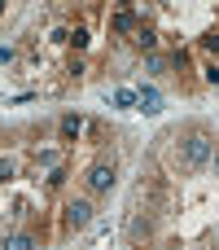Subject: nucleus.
<instances>
[{"mask_svg": "<svg viewBox=\"0 0 219 250\" xmlns=\"http://www.w3.org/2000/svg\"><path fill=\"white\" fill-rule=\"evenodd\" d=\"M145 66H149V75H158V70H162V66H167V62H162V57H158V53H149V62H145Z\"/></svg>", "mask_w": 219, "mask_h": 250, "instance_id": "13", "label": "nucleus"}, {"mask_svg": "<svg viewBox=\"0 0 219 250\" xmlns=\"http://www.w3.org/2000/svg\"><path fill=\"white\" fill-rule=\"evenodd\" d=\"M13 57H18V48H13V44H0V66H9Z\"/></svg>", "mask_w": 219, "mask_h": 250, "instance_id": "12", "label": "nucleus"}, {"mask_svg": "<svg viewBox=\"0 0 219 250\" xmlns=\"http://www.w3.org/2000/svg\"><path fill=\"white\" fill-rule=\"evenodd\" d=\"M202 48H206V53H219V31H206V35H202Z\"/></svg>", "mask_w": 219, "mask_h": 250, "instance_id": "11", "label": "nucleus"}, {"mask_svg": "<svg viewBox=\"0 0 219 250\" xmlns=\"http://www.w3.org/2000/svg\"><path fill=\"white\" fill-rule=\"evenodd\" d=\"M136 44H140L145 53H154V48H158V35H154V26H140V31H136Z\"/></svg>", "mask_w": 219, "mask_h": 250, "instance_id": "6", "label": "nucleus"}, {"mask_svg": "<svg viewBox=\"0 0 219 250\" xmlns=\"http://www.w3.org/2000/svg\"><path fill=\"white\" fill-rule=\"evenodd\" d=\"M114 180H119V167H114V158H97L88 171H83V185H88V198H105L110 189H114Z\"/></svg>", "mask_w": 219, "mask_h": 250, "instance_id": "2", "label": "nucleus"}, {"mask_svg": "<svg viewBox=\"0 0 219 250\" xmlns=\"http://www.w3.org/2000/svg\"><path fill=\"white\" fill-rule=\"evenodd\" d=\"M136 110L140 114H162V92L158 88H140L136 92Z\"/></svg>", "mask_w": 219, "mask_h": 250, "instance_id": "4", "label": "nucleus"}, {"mask_svg": "<svg viewBox=\"0 0 219 250\" xmlns=\"http://www.w3.org/2000/svg\"><path fill=\"white\" fill-rule=\"evenodd\" d=\"M4 250H35V237H26V233H13V237L4 242Z\"/></svg>", "mask_w": 219, "mask_h": 250, "instance_id": "7", "label": "nucleus"}, {"mask_svg": "<svg viewBox=\"0 0 219 250\" xmlns=\"http://www.w3.org/2000/svg\"><path fill=\"white\" fill-rule=\"evenodd\" d=\"M202 75H206V83H219V66H206Z\"/></svg>", "mask_w": 219, "mask_h": 250, "instance_id": "15", "label": "nucleus"}, {"mask_svg": "<svg viewBox=\"0 0 219 250\" xmlns=\"http://www.w3.org/2000/svg\"><path fill=\"white\" fill-rule=\"evenodd\" d=\"M211 158H215V136H211L206 127H189V132L180 136V163H184L189 171H202Z\"/></svg>", "mask_w": 219, "mask_h": 250, "instance_id": "1", "label": "nucleus"}, {"mask_svg": "<svg viewBox=\"0 0 219 250\" xmlns=\"http://www.w3.org/2000/svg\"><path fill=\"white\" fill-rule=\"evenodd\" d=\"M132 26H136V13H132V9H123V13L114 18V31H132Z\"/></svg>", "mask_w": 219, "mask_h": 250, "instance_id": "9", "label": "nucleus"}, {"mask_svg": "<svg viewBox=\"0 0 219 250\" xmlns=\"http://www.w3.org/2000/svg\"><path fill=\"white\" fill-rule=\"evenodd\" d=\"M110 101H114V105H123V110H136V92H127V88H123V92H114Z\"/></svg>", "mask_w": 219, "mask_h": 250, "instance_id": "10", "label": "nucleus"}, {"mask_svg": "<svg viewBox=\"0 0 219 250\" xmlns=\"http://www.w3.org/2000/svg\"><path fill=\"white\" fill-rule=\"evenodd\" d=\"M57 132H61V141H75V136L83 132V119H79V114H61V123H57Z\"/></svg>", "mask_w": 219, "mask_h": 250, "instance_id": "5", "label": "nucleus"}, {"mask_svg": "<svg viewBox=\"0 0 219 250\" xmlns=\"http://www.w3.org/2000/svg\"><path fill=\"white\" fill-rule=\"evenodd\" d=\"M127 233H132L136 242H145V237H149V220H140V215H136V220L127 224Z\"/></svg>", "mask_w": 219, "mask_h": 250, "instance_id": "8", "label": "nucleus"}, {"mask_svg": "<svg viewBox=\"0 0 219 250\" xmlns=\"http://www.w3.org/2000/svg\"><path fill=\"white\" fill-rule=\"evenodd\" d=\"M215 176H219V154H215Z\"/></svg>", "mask_w": 219, "mask_h": 250, "instance_id": "16", "label": "nucleus"}, {"mask_svg": "<svg viewBox=\"0 0 219 250\" xmlns=\"http://www.w3.org/2000/svg\"><path fill=\"white\" fill-rule=\"evenodd\" d=\"M61 215H66V229H88L92 215H97V207H92V198H70Z\"/></svg>", "mask_w": 219, "mask_h": 250, "instance_id": "3", "label": "nucleus"}, {"mask_svg": "<svg viewBox=\"0 0 219 250\" xmlns=\"http://www.w3.org/2000/svg\"><path fill=\"white\" fill-rule=\"evenodd\" d=\"M9 176H13V163H9V158H0V185H4Z\"/></svg>", "mask_w": 219, "mask_h": 250, "instance_id": "14", "label": "nucleus"}, {"mask_svg": "<svg viewBox=\"0 0 219 250\" xmlns=\"http://www.w3.org/2000/svg\"><path fill=\"white\" fill-rule=\"evenodd\" d=\"M0 13H4V0H0Z\"/></svg>", "mask_w": 219, "mask_h": 250, "instance_id": "18", "label": "nucleus"}, {"mask_svg": "<svg viewBox=\"0 0 219 250\" xmlns=\"http://www.w3.org/2000/svg\"><path fill=\"white\" fill-rule=\"evenodd\" d=\"M215 246H219V224H215Z\"/></svg>", "mask_w": 219, "mask_h": 250, "instance_id": "17", "label": "nucleus"}]
</instances>
